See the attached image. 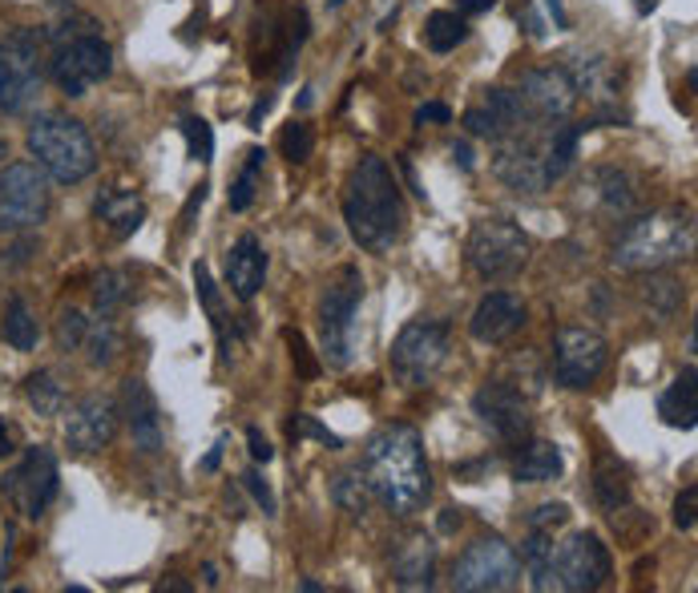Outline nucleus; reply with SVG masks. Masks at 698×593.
<instances>
[{
  "label": "nucleus",
  "mask_w": 698,
  "mask_h": 593,
  "mask_svg": "<svg viewBox=\"0 0 698 593\" xmlns=\"http://www.w3.org/2000/svg\"><path fill=\"white\" fill-rule=\"evenodd\" d=\"M566 521H569V505H561V501L541 505L537 513L529 517V525L533 529H557V525H566Z\"/></svg>",
  "instance_id": "nucleus-46"
},
{
  "label": "nucleus",
  "mask_w": 698,
  "mask_h": 593,
  "mask_svg": "<svg viewBox=\"0 0 698 593\" xmlns=\"http://www.w3.org/2000/svg\"><path fill=\"white\" fill-rule=\"evenodd\" d=\"M461 4V16H476V13H488L497 0H457Z\"/></svg>",
  "instance_id": "nucleus-54"
},
{
  "label": "nucleus",
  "mask_w": 698,
  "mask_h": 593,
  "mask_svg": "<svg viewBox=\"0 0 698 593\" xmlns=\"http://www.w3.org/2000/svg\"><path fill=\"white\" fill-rule=\"evenodd\" d=\"M545 126H549V121L525 118L521 126H513L509 133L497 138L493 174H497L509 190H517V194H541V190H549L545 162H541V133H545Z\"/></svg>",
  "instance_id": "nucleus-10"
},
{
  "label": "nucleus",
  "mask_w": 698,
  "mask_h": 593,
  "mask_svg": "<svg viewBox=\"0 0 698 593\" xmlns=\"http://www.w3.org/2000/svg\"><path fill=\"white\" fill-rule=\"evenodd\" d=\"M49 69V40L40 28L16 25L0 37V109L9 118H21L33 109Z\"/></svg>",
  "instance_id": "nucleus-5"
},
{
  "label": "nucleus",
  "mask_w": 698,
  "mask_h": 593,
  "mask_svg": "<svg viewBox=\"0 0 698 593\" xmlns=\"http://www.w3.org/2000/svg\"><path fill=\"white\" fill-rule=\"evenodd\" d=\"M81 347L90 352L93 368H109V364L118 359V352H121V335H118V328H114L106 316H97L90 323V331H85V343H81Z\"/></svg>",
  "instance_id": "nucleus-36"
},
{
  "label": "nucleus",
  "mask_w": 698,
  "mask_h": 593,
  "mask_svg": "<svg viewBox=\"0 0 698 593\" xmlns=\"http://www.w3.org/2000/svg\"><path fill=\"white\" fill-rule=\"evenodd\" d=\"M202 578H206V585H211V590H214V585H218V569L206 566V569H202Z\"/></svg>",
  "instance_id": "nucleus-63"
},
{
  "label": "nucleus",
  "mask_w": 698,
  "mask_h": 593,
  "mask_svg": "<svg viewBox=\"0 0 698 593\" xmlns=\"http://www.w3.org/2000/svg\"><path fill=\"white\" fill-rule=\"evenodd\" d=\"M13 452V432L4 428V420H0V456H9Z\"/></svg>",
  "instance_id": "nucleus-59"
},
{
  "label": "nucleus",
  "mask_w": 698,
  "mask_h": 593,
  "mask_svg": "<svg viewBox=\"0 0 698 593\" xmlns=\"http://www.w3.org/2000/svg\"><path fill=\"white\" fill-rule=\"evenodd\" d=\"M610 364V347L606 340L598 335V331H585V328H566L557 331L554 340V376L561 388H590Z\"/></svg>",
  "instance_id": "nucleus-15"
},
{
  "label": "nucleus",
  "mask_w": 698,
  "mask_h": 593,
  "mask_svg": "<svg viewBox=\"0 0 698 593\" xmlns=\"http://www.w3.org/2000/svg\"><path fill=\"white\" fill-rule=\"evenodd\" d=\"M642 304L650 307V316L666 323V319L683 307V287H678V278H671L666 271H650V278L642 283Z\"/></svg>",
  "instance_id": "nucleus-34"
},
{
  "label": "nucleus",
  "mask_w": 698,
  "mask_h": 593,
  "mask_svg": "<svg viewBox=\"0 0 698 593\" xmlns=\"http://www.w3.org/2000/svg\"><path fill=\"white\" fill-rule=\"evenodd\" d=\"M178 130L186 133V145H190V158L194 162H211L214 158V130L202 118H182Z\"/></svg>",
  "instance_id": "nucleus-40"
},
{
  "label": "nucleus",
  "mask_w": 698,
  "mask_h": 593,
  "mask_svg": "<svg viewBox=\"0 0 698 593\" xmlns=\"http://www.w3.org/2000/svg\"><path fill=\"white\" fill-rule=\"evenodd\" d=\"M57 481H61L57 456L45 444H37V449H28L21 456L13 473L4 476V497L16 505V513L25 517V521H40L57 497Z\"/></svg>",
  "instance_id": "nucleus-13"
},
{
  "label": "nucleus",
  "mask_w": 698,
  "mask_h": 593,
  "mask_svg": "<svg viewBox=\"0 0 698 593\" xmlns=\"http://www.w3.org/2000/svg\"><path fill=\"white\" fill-rule=\"evenodd\" d=\"M279 150H283L287 162L304 166V162L316 154V130L304 126V121H291V126H283V133H279Z\"/></svg>",
  "instance_id": "nucleus-39"
},
{
  "label": "nucleus",
  "mask_w": 698,
  "mask_h": 593,
  "mask_svg": "<svg viewBox=\"0 0 698 593\" xmlns=\"http://www.w3.org/2000/svg\"><path fill=\"white\" fill-rule=\"evenodd\" d=\"M695 513H698V488L686 485L683 493H678V501H674V525L683 529V533H690V529H695Z\"/></svg>",
  "instance_id": "nucleus-45"
},
{
  "label": "nucleus",
  "mask_w": 698,
  "mask_h": 593,
  "mask_svg": "<svg viewBox=\"0 0 698 593\" xmlns=\"http://www.w3.org/2000/svg\"><path fill=\"white\" fill-rule=\"evenodd\" d=\"M311 102H316V90H311V85H307V90L299 93V109H311Z\"/></svg>",
  "instance_id": "nucleus-61"
},
{
  "label": "nucleus",
  "mask_w": 698,
  "mask_h": 593,
  "mask_svg": "<svg viewBox=\"0 0 698 593\" xmlns=\"http://www.w3.org/2000/svg\"><path fill=\"white\" fill-rule=\"evenodd\" d=\"M291 440H304V436H311V440H319V444H328V449H343V440L331 428H323V424L316 420V416H307V412H299L295 420L287 424Z\"/></svg>",
  "instance_id": "nucleus-43"
},
{
  "label": "nucleus",
  "mask_w": 698,
  "mask_h": 593,
  "mask_svg": "<svg viewBox=\"0 0 698 593\" xmlns=\"http://www.w3.org/2000/svg\"><path fill=\"white\" fill-rule=\"evenodd\" d=\"M698 230L695 214L683 206L654 211L642 218H622V230L614 238L610 263L618 271H666L674 263H686L695 254Z\"/></svg>",
  "instance_id": "nucleus-3"
},
{
  "label": "nucleus",
  "mask_w": 698,
  "mask_h": 593,
  "mask_svg": "<svg viewBox=\"0 0 698 593\" xmlns=\"http://www.w3.org/2000/svg\"><path fill=\"white\" fill-rule=\"evenodd\" d=\"M525 328V304L509 295V290H493L476 304L473 319H469V331H473L476 343H505L513 340L517 331Z\"/></svg>",
  "instance_id": "nucleus-21"
},
{
  "label": "nucleus",
  "mask_w": 698,
  "mask_h": 593,
  "mask_svg": "<svg viewBox=\"0 0 698 593\" xmlns=\"http://www.w3.org/2000/svg\"><path fill=\"white\" fill-rule=\"evenodd\" d=\"M452 162H457V166H461V170H473V166H476V158H473V145H469V142H457V145H452Z\"/></svg>",
  "instance_id": "nucleus-51"
},
{
  "label": "nucleus",
  "mask_w": 698,
  "mask_h": 593,
  "mask_svg": "<svg viewBox=\"0 0 698 593\" xmlns=\"http://www.w3.org/2000/svg\"><path fill=\"white\" fill-rule=\"evenodd\" d=\"M452 529H461V509H445L440 513V533H452Z\"/></svg>",
  "instance_id": "nucleus-57"
},
{
  "label": "nucleus",
  "mask_w": 698,
  "mask_h": 593,
  "mask_svg": "<svg viewBox=\"0 0 698 593\" xmlns=\"http://www.w3.org/2000/svg\"><path fill=\"white\" fill-rule=\"evenodd\" d=\"M634 202H638V190H634V178L618 166H598V170L585 174V182L578 190V206H585L598 218H630Z\"/></svg>",
  "instance_id": "nucleus-18"
},
{
  "label": "nucleus",
  "mask_w": 698,
  "mask_h": 593,
  "mask_svg": "<svg viewBox=\"0 0 698 593\" xmlns=\"http://www.w3.org/2000/svg\"><path fill=\"white\" fill-rule=\"evenodd\" d=\"M331 501L352 517L368 513L371 501H376V493H371L368 476H364V464H352V469H343V473L331 481Z\"/></svg>",
  "instance_id": "nucleus-29"
},
{
  "label": "nucleus",
  "mask_w": 698,
  "mask_h": 593,
  "mask_svg": "<svg viewBox=\"0 0 698 593\" xmlns=\"http://www.w3.org/2000/svg\"><path fill=\"white\" fill-rule=\"evenodd\" d=\"M267 278V251L255 235H242L226 254V283L242 304H251Z\"/></svg>",
  "instance_id": "nucleus-24"
},
{
  "label": "nucleus",
  "mask_w": 698,
  "mask_h": 593,
  "mask_svg": "<svg viewBox=\"0 0 698 593\" xmlns=\"http://www.w3.org/2000/svg\"><path fill=\"white\" fill-rule=\"evenodd\" d=\"M545 9H549V16H554V25H557V28H569L566 0H545Z\"/></svg>",
  "instance_id": "nucleus-53"
},
{
  "label": "nucleus",
  "mask_w": 698,
  "mask_h": 593,
  "mask_svg": "<svg viewBox=\"0 0 698 593\" xmlns=\"http://www.w3.org/2000/svg\"><path fill=\"white\" fill-rule=\"evenodd\" d=\"M202 198H206V186H198L194 194H190V202L182 206V230H190V218H194V211L202 206Z\"/></svg>",
  "instance_id": "nucleus-52"
},
{
  "label": "nucleus",
  "mask_w": 698,
  "mask_h": 593,
  "mask_svg": "<svg viewBox=\"0 0 698 593\" xmlns=\"http://www.w3.org/2000/svg\"><path fill=\"white\" fill-rule=\"evenodd\" d=\"M158 590H174V593H190V581H182V578H166L158 585Z\"/></svg>",
  "instance_id": "nucleus-58"
},
{
  "label": "nucleus",
  "mask_w": 698,
  "mask_h": 593,
  "mask_svg": "<svg viewBox=\"0 0 698 593\" xmlns=\"http://www.w3.org/2000/svg\"><path fill=\"white\" fill-rule=\"evenodd\" d=\"M614 573V557L593 533H573L569 541L554 545V573H549V590L569 593H593L602 590Z\"/></svg>",
  "instance_id": "nucleus-12"
},
{
  "label": "nucleus",
  "mask_w": 698,
  "mask_h": 593,
  "mask_svg": "<svg viewBox=\"0 0 698 593\" xmlns=\"http://www.w3.org/2000/svg\"><path fill=\"white\" fill-rule=\"evenodd\" d=\"M223 449H226V436H223V440H214V449L206 452V461H202V469H206V473H214V469H218V461H223Z\"/></svg>",
  "instance_id": "nucleus-55"
},
{
  "label": "nucleus",
  "mask_w": 698,
  "mask_h": 593,
  "mask_svg": "<svg viewBox=\"0 0 698 593\" xmlns=\"http://www.w3.org/2000/svg\"><path fill=\"white\" fill-rule=\"evenodd\" d=\"M400 170H404V178H409L412 194L424 198V186H421V178H416V170H412V162H409V158H400Z\"/></svg>",
  "instance_id": "nucleus-56"
},
{
  "label": "nucleus",
  "mask_w": 698,
  "mask_h": 593,
  "mask_svg": "<svg viewBox=\"0 0 698 593\" xmlns=\"http://www.w3.org/2000/svg\"><path fill=\"white\" fill-rule=\"evenodd\" d=\"M517 581H521V557L501 537L473 541L452 569V590L457 593H501L517 590Z\"/></svg>",
  "instance_id": "nucleus-11"
},
{
  "label": "nucleus",
  "mask_w": 698,
  "mask_h": 593,
  "mask_svg": "<svg viewBox=\"0 0 698 593\" xmlns=\"http://www.w3.org/2000/svg\"><path fill=\"white\" fill-rule=\"evenodd\" d=\"M4 154H9V142H4V138H0V162H4Z\"/></svg>",
  "instance_id": "nucleus-64"
},
{
  "label": "nucleus",
  "mask_w": 698,
  "mask_h": 593,
  "mask_svg": "<svg viewBox=\"0 0 698 593\" xmlns=\"http://www.w3.org/2000/svg\"><path fill=\"white\" fill-rule=\"evenodd\" d=\"M448 347H452V328L445 319H416L395 335L392 343V376L404 388H424L445 368Z\"/></svg>",
  "instance_id": "nucleus-9"
},
{
  "label": "nucleus",
  "mask_w": 698,
  "mask_h": 593,
  "mask_svg": "<svg viewBox=\"0 0 698 593\" xmlns=\"http://www.w3.org/2000/svg\"><path fill=\"white\" fill-rule=\"evenodd\" d=\"M517 102L525 109V118L533 121H569V114L578 109V85L566 73V66H541L525 69L517 81Z\"/></svg>",
  "instance_id": "nucleus-14"
},
{
  "label": "nucleus",
  "mask_w": 698,
  "mask_h": 593,
  "mask_svg": "<svg viewBox=\"0 0 698 593\" xmlns=\"http://www.w3.org/2000/svg\"><path fill=\"white\" fill-rule=\"evenodd\" d=\"M49 174L37 162H13L0 170V235H25L49 218Z\"/></svg>",
  "instance_id": "nucleus-7"
},
{
  "label": "nucleus",
  "mask_w": 698,
  "mask_h": 593,
  "mask_svg": "<svg viewBox=\"0 0 698 593\" xmlns=\"http://www.w3.org/2000/svg\"><path fill=\"white\" fill-rule=\"evenodd\" d=\"M299 590H304V593H323V585H319V581H311V578H304V581H299Z\"/></svg>",
  "instance_id": "nucleus-62"
},
{
  "label": "nucleus",
  "mask_w": 698,
  "mask_h": 593,
  "mask_svg": "<svg viewBox=\"0 0 698 593\" xmlns=\"http://www.w3.org/2000/svg\"><path fill=\"white\" fill-rule=\"evenodd\" d=\"M659 416L671 424V428H686V432L698 424V371H695V364H686V368L674 376L671 388L659 395Z\"/></svg>",
  "instance_id": "nucleus-26"
},
{
  "label": "nucleus",
  "mask_w": 698,
  "mask_h": 593,
  "mask_svg": "<svg viewBox=\"0 0 698 593\" xmlns=\"http://www.w3.org/2000/svg\"><path fill=\"white\" fill-rule=\"evenodd\" d=\"M121 416L130 424L133 449L145 452V456H158L162 452V412L158 400L150 395L142 380H126L121 383Z\"/></svg>",
  "instance_id": "nucleus-20"
},
{
  "label": "nucleus",
  "mask_w": 698,
  "mask_h": 593,
  "mask_svg": "<svg viewBox=\"0 0 698 593\" xmlns=\"http://www.w3.org/2000/svg\"><path fill=\"white\" fill-rule=\"evenodd\" d=\"M37 251V242L33 238H25V242H16L13 251H9V259H4V266H25L28 263V254Z\"/></svg>",
  "instance_id": "nucleus-50"
},
{
  "label": "nucleus",
  "mask_w": 698,
  "mask_h": 593,
  "mask_svg": "<svg viewBox=\"0 0 698 593\" xmlns=\"http://www.w3.org/2000/svg\"><path fill=\"white\" fill-rule=\"evenodd\" d=\"M126 299H130V278L121 275V271H102L97 283H93V307H97V316H114Z\"/></svg>",
  "instance_id": "nucleus-38"
},
{
  "label": "nucleus",
  "mask_w": 698,
  "mask_h": 593,
  "mask_svg": "<svg viewBox=\"0 0 698 593\" xmlns=\"http://www.w3.org/2000/svg\"><path fill=\"white\" fill-rule=\"evenodd\" d=\"M263 158H267V150H247V166L238 170L235 186H230V194H226V202H230V211L242 214V211H251V202H255V190H259V174H263Z\"/></svg>",
  "instance_id": "nucleus-37"
},
{
  "label": "nucleus",
  "mask_w": 698,
  "mask_h": 593,
  "mask_svg": "<svg viewBox=\"0 0 698 593\" xmlns=\"http://www.w3.org/2000/svg\"><path fill=\"white\" fill-rule=\"evenodd\" d=\"M271 109H275V93H263V97L251 106V114H247V126H251V130H263V118Z\"/></svg>",
  "instance_id": "nucleus-49"
},
{
  "label": "nucleus",
  "mask_w": 698,
  "mask_h": 593,
  "mask_svg": "<svg viewBox=\"0 0 698 593\" xmlns=\"http://www.w3.org/2000/svg\"><path fill=\"white\" fill-rule=\"evenodd\" d=\"M307 33H311V16L307 9H291L283 16H267V45L259 61H255V73H271L275 69L279 81L291 78V61L299 57Z\"/></svg>",
  "instance_id": "nucleus-19"
},
{
  "label": "nucleus",
  "mask_w": 698,
  "mask_h": 593,
  "mask_svg": "<svg viewBox=\"0 0 698 593\" xmlns=\"http://www.w3.org/2000/svg\"><path fill=\"white\" fill-rule=\"evenodd\" d=\"M364 476H368L376 501L395 517L421 513L433 497V469L424 456V436L412 424H388L368 440L364 452Z\"/></svg>",
  "instance_id": "nucleus-1"
},
{
  "label": "nucleus",
  "mask_w": 698,
  "mask_h": 593,
  "mask_svg": "<svg viewBox=\"0 0 698 593\" xmlns=\"http://www.w3.org/2000/svg\"><path fill=\"white\" fill-rule=\"evenodd\" d=\"M343 218L364 251H392L404 235V194L380 154H364L343 190Z\"/></svg>",
  "instance_id": "nucleus-2"
},
{
  "label": "nucleus",
  "mask_w": 698,
  "mask_h": 593,
  "mask_svg": "<svg viewBox=\"0 0 698 593\" xmlns=\"http://www.w3.org/2000/svg\"><path fill=\"white\" fill-rule=\"evenodd\" d=\"M85 331H90V319L81 316V311H61V319H57V347L61 352H78L81 343H85Z\"/></svg>",
  "instance_id": "nucleus-41"
},
{
  "label": "nucleus",
  "mask_w": 698,
  "mask_h": 593,
  "mask_svg": "<svg viewBox=\"0 0 698 593\" xmlns=\"http://www.w3.org/2000/svg\"><path fill=\"white\" fill-rule=\"evenodd\" d=\"M118 420H121V408L109 400V395H85L78 408L69 412L66 444L78 452V456H93V452H102L114 444Z\"/></svg>",
  "instance_id": "nucleus-16"
},
{
  "label": "nucleus",
  "mask_w": 698,
  "mask_h": 593,
  "mask_svg": "<svg viewBox=\"0 0 698 593\" xmlns=\"http://www.w3.org/2000/svg\"><path fill=\"white\" fill-rule=\"evenodd\" d=\"M392 578L404 590H433L436 578V545L424 533H409L392 554Z\"/></svg>",
  "instance_id": "nucleus-23"
},
{
  "label": "nucleus",
  "mask_w": 698,
  "mask_h": 593,
  "mask_svg": "<svg viewBox=\"0 0 698 593\" xmlns=\"http://www.w3.org/2000/svg\"><path fill=\"white\" fill-rule=\"evenodd\" d=\"M247 449H251V461L255 464H271V461H275V449H271V440H267L259 428H247Z\"/></svg>",
  "instance_id": "nucleus-48"
},
{
  "label": "nucleus",
  "mask_w": 698,
  "mask_h": 593,
  "mask_svg": "<svg viewBox=\"0 0 698 593\" xmlns=\"http://www.w3.org/2000/svg\"><path fill=\"white\" fill-rule=\"evenodd\" d=\"M283 340H287V347H291V359H295V371H299L304 380H316L319 371H323V364H319V359L311 356V347H307V335H304V331L287 328V331H283Z\"/></svg>",
  "instance_id": "nucleus-42"
},
{
  "label": "nucleus",
  "mask_w": 698,
  "mask_h": 593,
  "mask_svg": "<svg viewBox=\"0 0 698 593\" xmlns=\"http://www.w3.org/2000/svg\"><path fill=\"white\" fill-rule=\"evenodd\" d=\"M448 121H452V109L445 102H424L416 109V126H448Z\"/></svg>",
  "instance_id": "nucleus-47"
},
{
  "label": "nucleus",
  "mask_w": 698,
  "mask_h": 593,
  "mask_svg": "<svg viewBox=\"0 0 698 593\" xmlns=\"http://www.w3.org/2000/svg\"><path fill=\"white\" fill-rule=\"evenodd\" d=\"M654 4H659V0H634V9H638V16H650V13H654Z\"/></svg>",
  "instance_id": "nucleus-60"
},
{
  "label": "nucleus",
  "mask_w": 698,
  "mask_h": 593,
  "mask_svg": "<svg viewBox=\"0 0 698 593\" xmlns=\"http://www.w3.org/2000/svg\"><path fill=\"white\" fill-rule=\"evenodd\" d=\"M0 340L9 343V347H16V352H33V347H37L40 328L21 295L9 299V311H4V323H0Z\"/></svg>",
  "instance_id": "nucleus-32"
},
{
  "label": "nucleus",
  "mask_w": 698,
  "mask_h": 593,
  "mask_svg": "<svg viewBox=\"0 0 698 593\" xmlns=\"http://www.w3.org/2000/svg\"><path fill=\"white\" fill-rule=\"evenodd\" d=\"M242 485H247V493L255 497V505L263 509V517H279L275 493H271V485H267L263 476H259V469H247V473H242Z\"/></svg>",
  "instance_id": "nucleus-44"
},
{
  "label": "nucleus",
  "mask_w": 698,
  "mask_h": 593,
  "mask_svg": "<svg viewBox=\"0 0 698 593\" xmlns=\"http://www.w3.org/2000/svg\"><path fill=\"white\" fill-rule=\"evenodd\" d=\"M593 497L606 513H622L630 505V481H626V469H622L614 456H602L598 461V473H593Z\"/></svg>",
  "instance_id": "nucleus-30"
},
{
  "label": "nucleus",
  "mask_w": 698,
  "mask_h": 593,
  "mask_svg": "<svg viewBox=\"0 0 698 593\" xmlns=\"http://www.w3.org/2000/svg\"><path fill=\"white\" fill-rule=\"evenodd\" d=\"M194 287H198L202 307H206V319H211V328H214V340H218V359L230 364V343H235V335H230V316H226V304H223V295H218V283H214L211 266L206 263H194Z\"/></svg>",
  "instance_id": "nucleus-27"
},
{
  "label": "nucleus",
  "mask_w": 698,
  "mask_h": 593,
  "mask_svg": "<svg viewBox=\"0 0 698 593\" xmlns=\"http://www.w3.org/2000/svg\"><path fill=\"white\" fill-rule=\"evenodd\" d=\"M464 40H469V21L461 13H448V9L428 13V21H424V45L433 54H452Z\"/></svg>",
  "instance_id": "nucleus-31"
},
{
  "label": "nucleus",
  "mask_w": 698,
  "mask_h": 593,
  "mask_svg": "<svg viewBox=\"0 0 698 593\" xmlns=\"http://www.w3.org/2000/svg\"><path fill=\"white\" fill-rule=\"evenodd\" d=\"M529 254V235L509 218H481L469 235V266L485 283H501V278H513L525 271Z\"/></svg>",
  "instance_id": "nucleus-8"
},
{
  "label": "nucleus",
  "mask_w": 698,
  "mask_h": 593,
  "mask_svg": "<svg viewBox=\"0 0 698 593\" xmlns=\"http://www.w3.org/2000/svg\"><path fill=\"white\" fill-rule=\"evenodd\" d=\"M364 304V275L359 266H340L328 278L319 295V343H323V364L343 371L356 352V316Z\"/></svg>",
  "instance_id": "nucleus-6"
},
{
  "label": "nucleus",
  "mask_w": 698,
  "mask_h": 593,
  "mask_svg": "<svg viewBox=\"0 0 698 593\" xmlns=\"http://www.w3.org/2000/svg\"><path fill=\"white\" fill-rule=\"evenodd\" d=\"M473 412L476 420L485 424L497 440H505V444H517V440L529 436V404L525 395L509 388V383H485L473 395Z\"/></svg>",
  "instance_id": "nucleus-17"
},
{
  "label": "nucleus",
  "mask_w": 698,
  "mask_h": 593,
  "mask_svg": "<svg viewBox=\"0 0 698 593\" xmlns=\"http://www.w3.org/2000/svg\"><path fill=\"white\" fill-rule=\"evenodd\" d=\"M93 214L114 238H130L145 223V202L133 190H102L93 198Z\"/></svg>",
  "instance_id": "nucleus-25"
},
{
  "label": "nucleus",
  "mask_w": 698,
  "mask_h": 593,
  "mask_svg": "<svg viewBox=\"0 0 698 593\" xmlns=\"http://www.w3.org/2000/svg\"><path fill=\"white\" fill-rule=\"evenodd\" d=\"M561 469H566L561 449L549 444V440H533V444L521 452V461L513 464V476L521 485H541V481H557Z\"/></svg>",
  "instance_id": "nucleus-28"
},
{
  "label": "nucleus",
  "mask_w": 698,
  "mask_h": 593,
  "mask_svg": "<svg viewBox=\"0 0 698 593\" xmlns=\"http://www.w3.org/2000/svg\"><path fill=\"white\" fill-rule=\"evenodd\" d=\"M521 566L529 569V578H533V590H549V573H554V537L545 533V529H533L521 545Z\"/></svg>",
  "instance_id": "nucleus-33"
},
{
  "label": "nucleus",
  "mask_w": 698,
  "mask_h": 593,
  "mask_svg": "<svg viewBox=\"0 0 698 593\" xmlns=\"http://www.w3.org/2000/svg\"><path fill=\"white\" fill-rule=\"evenodd\" d=\"M28 154L54 182L78 186L97 170V150L90 130L66 114H40L28 126Z\"/></svg>",
  "instance_id": "nucleus-4"
},
{
  "label": "nucleus",
  "mask_w": 698,
  "mask_h": 593,
  "mask_svg": "<svg viewBox=\"0 0 698 593\" xmlns=\"http://www.w3.org/2000/svg\"><path fill=\"white\" fill-rule=\"evenodd\" d=\"M25 400L37 416H61L66 412V388L57 383L54 371H33L25 380Z\"/></svg>",
  "instance_id": "nucleus-35"
},
{
  "label": "nucleus",
  "mask_w": 698,
  "mask_h": 593,
  "mask_svg": "<svg viewBox=\"0 0 698 593\" xmlns=\"http://www.w3.org/2000/svg\"><path fill=\"white\" fill-rule=\"evenodd\" d=\"M521 121H525V109L517 102V93L505 90V85H493V90H485V97L464 114V130L497 142L501 133H509L513 126H521Z\"/></svg>",
  "instance_id": "nucleus-22"
}]
</instances>
